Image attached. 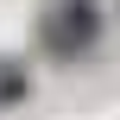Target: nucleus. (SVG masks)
<instances>
[{
    "instance_id": "f257e3e1",
    "label": "nucleus",
    "mask_w": 120,
    "mask_h": 120,
    "mask_svg": "<svg viewBox=\"0 0 120 120\" xmlns=\"http://www.w3.org/2000/svg\"><path fill=\"white\" fill-rule=\"evenodd\" d=\"M95 25H101V6H95V0H57L51 19H44V44H51L57 57H76V51L95 38Z\"/></svg>"
},
{
    "instance_id": "f03ea898",
    "label": "nucleus",
    "mask_w": 120,
    "mask_h": 120,
    "mask_svg": "<svg viewBox=\"0 0 120 120\" xmlns=\"http://www.w3.org/2000/svg\"><path fill=\"white\" fill-rule=\"evenodd\" d=\"M25 95V63L19 57H0V108H13Z\"/></svg>"
}]
</instances>
